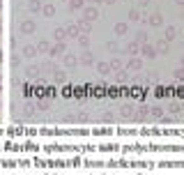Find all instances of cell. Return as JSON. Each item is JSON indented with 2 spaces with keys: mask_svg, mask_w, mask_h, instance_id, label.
<instances>
[{
  "mask_svg": "<svg viewBox=\"0 0 184 175\" xmlns=\"http://www.w3.org/2000/svg\"><path fill=\"white\" fill-rule=\"evenodd\" d=\"M26 113H28V115H35V108L30 106V104H28V106H26Z\"/></svg>",
  "mask_w": 184,
  "mask_h": 175,
  "instance_id": "10",
  "label": "cell"
},
{
  "mask_svg": "<svg viewBox=\"0 0 184 175\" xmlns=\"http://www.w3.org/2000/svg\"><path fill=\"white\" fill-rule=\"evenodd\" d=\"M134 115V108L131 106H122V118H131Z\"/></svg>",
  "mask_w": 184,
  "mask_h": 175,
  "instance_id": "4",
  "label": "cell"
},
{
  "mask_svg": "<svg viewBox=\"0 0 184 175\" xmlns=\"http://www.w3.org/2000/svg\"><path fill=\"white\" fill-rule=\"evenodd\" d=\"M99 122H104V125H111V122H113V113H101V115H99Z\"/></svg>",
  "mask_w": 184,
  "mask_h": 175,
  "instance_id": "2",
  "label": "cell"
},
{
  "mask_svg": "<svg viewBox=\"0 0 184 175\" xmlns=\"http://www.w3.org/2000/svg\"><path fill=\"white\" fill-rule=\"evenodd\" d=\"M32 28H35V26H32L30 21H28V23H23V32H32Z\"/></svg>",
  "mask_w": 184,
  "mask_h": 175,
  "instance_id": "7",
  "label": "cell"
},
{
  "mask_svg": "<svg viewBox=\"0 0 184 175\" xmlns=\"http://www.w3.org/2000/svg\"><path fill=\"white\" fill-rule=\"evenodd\" d=\"M145 55H147V58H152V55H154V51L150 49V46H145Z\"/></svg>",
  "mask_w": 184,
  "mask_h": 175,
  "instance_id": "9",
  "label": "cell"
},
{
  "mask_svg": "<svg viewBox=\"0 0 184 175\" xmlns=\"http://www.w3.org/2000/svg\"><path fill=\"white\" fill-rule=\"evenodd\" d=\"M150 115H154V118H163V111H161V106H154V108H150Z\"/></svg>",
  "mask_w": 184,
  "mask_h": 175,
  "instance_id": "3",
  "label": "cell"
},
{
  "mask_svg": "<svg viewBox=\"0 0 184 175\" xmlns=\"http://www.w3.org/2000/svg\"><path fill=\"white\" fill-rule=\"evenodd\" d=\"M39 104V111H46L49 108V99H41V102H37Z\"/></svg>",
  "mask_w": 184,
  "mask_h": 175,
  "instance_id": "6",
  "label": "cell"
},
{
  "mask_svg": "<svg viewBox=\"0 0 184 175\" xmlns=\"http://www.w3.org/2000/svg\"><path fill=\"white\" fill-rule=\"evenodd\" d=\"M76 120H78V122H87V120H90V115H87V113H78V115H76Z\"/></svg>",
  "mask_w": 184,
  "mask_h": 175,
  "instance_id": "5",
  "label": "cell"
},
{
  "mask_svg": "<svg viewBox=\"0 0 184 175\" xmlns=\"http://www.w3.org/2000/svg\"><path fill=\"white\" fill-rule=\"evenodd\" d=\"M55 81H58V83H62V81H64V72H55Z\"/></svg>",
  "mask_w": 184,
  "mask_h": 175,
  "instance_id": "8",
  "label": "cell"
},
{
  "mask_svg": "<svg viewBox=\"0 0 184 175\" xmlns=\"http://www.w3.org/2000/svg\"><path fill=\"white\" fill-rule=\"evenodd\" d=\"M147 115H150V111H147V108L143 106V108H138V113H136V120H138V122H140V120H145V118H147Z\"/></svg>",
  "mask_w": 184,
  "mask_h": 175,
  "instance_id": "1",
  "label": "cell"
}]
</instances>
